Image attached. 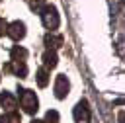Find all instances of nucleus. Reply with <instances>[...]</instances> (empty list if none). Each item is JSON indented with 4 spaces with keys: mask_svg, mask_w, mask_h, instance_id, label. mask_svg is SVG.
<instances>
[{
    "mask_svg": "<svg viewBox=\"0 0 125 123\" xmlns=\"http://www.w3.org/2000/svg\"><path fill=\"white\" fill-rule=\"evenodd\" d=\"M20 103H21L23 111L29 113V115L35 113V111L39 109L37 96H35V92H31V90H23V88H20Z\"/></svg>",
    "mask_w": 125,
    "mask_h": 123,
    "instance_id": "obj_1",
    "label": "nucleus"
},
{
    "mask_svg": "<svg viewBox=\"0 0 125 123\" xmlns=\"http://www.w3.org/2000/svg\"><path fill=\"white\" fill-rule=\"evenodd\" d=\"M41 21H43V25L47 27V29H57L59 27V23H61V20H59V14H57V8L55 6H51V4H47V6H43V10H41Z\"/></svg>",
    "mask_w": 125,
    "mask_h": 123,
    "instance_id": "obj_2",
    "label": "nucleus"
},
{
    "mask_svg": "<svg viewBox=\"0 0 125 123\" xmlns=\"http://www.w3.org/2000/svg\"><path fill=\"white\" fill-rule=\"evenodd\" d=\"M74 121L76 123H90V107L86 100H80L74 107Z\"/></svg>",
    "mask_w": 125,
    "mask_h": 123,
    "instance_id": "obj_3",
    "label": "nucleus"
},
{
    "mask_svg": "<svg viewBox=\"0 0 125 123\" xmlns=\"http://www.w3.org/2000/svg\"><path fill=\"white\" fill-rule=\"evenodd\" d=\"M68 90H70V82H68V78H66L64 74H59L57 80H55V96H57L59 100H62V98H66Z\"/></svg>",
    "mask_w": 125,
    "mask_h": 123,
    "instance_id": "obj_4",
    "label": "nucleus"
},
{
    "mask_svg": "<svg viewBox=\"0 0 125 123\" xmlns=\"http://www.w3.org/2000/svg\"><path fill=\"white\" fill-rule=\"evenodd\" d=\"M6 33L14 39V41H20L25 37V23L23 21H12L8 27H6Z\"/></svg>",
    "mask_w": 125,
    "mask_h": 123,
    "instance_id": "obj_5",
    "label": "nucleus"
},
{
    "mask_svg": "<svg viewBox=\"0 0 125 123\" xmlns=\"http://www.w3.org/2000/svg\"><path fill=\"white\" fill-rule=\"evenodd\" d=\"M4 70H6V72H14V74L20 76V78H23V76L27 74V66H25V62H8V64L4 66Z\"/></svg>",
    "mask_w": 125,
    "mask_h": 123,
    "instance_id": "obj_6",
    "label": "nucleus"
},
{
    "mask_svg": "<svg viewBox=\"0 0 125 123\" xmlns=\"http://www.w3.org/2000/svg\"><path fill=\"white\" fill-rule=\"evenodd\" d=\"M0 105H2L6 111H14V107H16V98H14L10 92H2V94H0Z\"/></svg>",
    "mask_w": 125,
    "mask_h": 123,
    "instance_id": "obj_7",
    "label": "nucleus"
},
{
    "mask_svg": "<svg viewBox=\"0 0 125 123\" xmlns=\"http://www.w3.org/2000/svg\"><path fill=\"white\" fill-rule=\"evenodd\" d=\"M45 45H47V49L55 51V49H59L62 45V37L61 35H55V33H47L45 35Z\"/></svg>",
    "mask_w": 125,
    "mask_h": 123,
    "instance_id": "obj_8",
    "label": "nucleus"
},
{
    "mask_svg": "<svg viewBox=\"0 0 125 123\" xmlns=\"http://www.w3.org/2000/svg\"><path fill=\"white\" fill-rule=\"evenodd\" d=\"M57 53L55 51H51V49H47L45 53H43V64H45V68H55L57 66Z\"/></svg>",
    "mask_w": 125,
    "mask_h": 123,
    "instance_id": "obj_9",
    "label": "nucleus"
},
{
    "mask_svg": "<svg viewBox=\"0 0 125 123\" xmlns=\"http://www.w3.org/2000/svg\"><path fill=\"white\" fill-rule=\"evenodd\" d=\"M10 55H12V62H25L27 51H25L23 47H18V45H16V47L12 49V53H10Z\"/></svg>",
    "mask_w": 125,
    "mask_h": 123,
    "instance_id": "obj_10",
    "label": "nucleus"
},
{
    "mask_svg": "<svg viewBox=\"0 0 125 123\" xmlns=\"http://www.w3.org/2000/svg\"><path fill=\"white\" fill-rule=\"evenodd\" d=\"M37 84H39V88H45L49 84V72H47V68H39L37 70Z\"/></svg>",
    "mask_w": 125,
    "mask_h": 123,
    "instance_id": "obj_11",
    "label": "nucleus"
},
{
    "mask_svg": "<svg viewBox=\"0 0 125 123\" xmlns=\"http://www.w3.org/2000/svg\"><path fill=\"white\" fill-rule=\"evenodd\" d=\"M43 123H59V113L55 109H49L47 115H45V121Z\"/></svg>",
    "mask_w": 125,
    "mask_h": 123,
    "instance_id": "obj_12",
    "label": "nucleus"
},
{
    "mask_svg": "<svg viewBox=\"0 0 125 123\" xmlns=\"http://www.w3.org/2000/svg\"><path fill=\"white\" fill-rule=\"evenodd\" d=\"M6 27H8V23L0 18V35H4V33H6Z\"/></svg>",
    "mask_w": 125,
    "mask_h": 123,
    "instance_id": "obj_13",
    "label": "nucleus"
},
{
    "mask_svg": "<svg viewBox=\"0 0 125 123\" xmlns=\"http://www.w3.org/2000/svg\"><path fill=\"white\" fill-rule=\"evenodd\" d=\"M29 123H43V121H39V119H31Z\"/></svg>",
    "mask_w": 125,
    "mask_h": 123,
    "instance_id": "obj_14",
    "label": "nucleus"
}]
</instances>
